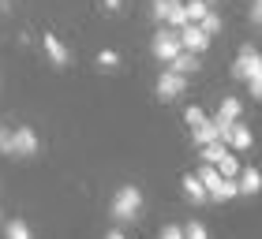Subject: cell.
Listing matches in <instances>:
<instances>
[{"label":"cell","mask_w":262,"mask_h":239,"mask_svg":"<svg viewBox=\"0 0 262 239\" xmlns=\"http://www.w3.org/2000/svg\"><path fill=\"white\" fill-rule=\"evenodd\" d=\"M139 213H142V190L139 187H120L113 195V221L116 224H131V221H139Z\"/></svg>","instance_id":"cell-1"},{"label":"cell","mask_w":262,"mask_h":239,"mask_svg":"<svg viewBox=\"0 0 262 239\" xmlns=\"http://www.w3.org/2000/svg\"><path fill=\"white\" fill-rule=\"evenodd\" d=\"M150 49H154V56H158L161 64H172V60L184 53L180 30H176V27H169V22H161V27H158V34H154V41H150Z\"/></svg>","instance_id":"cell-2"},{"label":"cell","mask_w":262,"mask_h":239,"mask_svg":"<svg viewBox=\"0 0 262 239\" xmlns=\"http://www.w3.org/2000/svg\"><path fill=\"white\" fill-rule=\"evenodd\" d=\"M258 71H262V53L255 45H240V56L232 60V79L247 82L251 75H258Z\"/></svg>","instance_id":"cell-3"},{"label":"cell","mask_w":262,"mask_h":239,"mask_svg":"<svg viewBox=\"0 0 262 239\" xmlns=\"http://www.w3.org/2000/svg\"><path fill=\"white\" fill-rule=\"evenodd\" d=\"M38 150H41V142H38V135H34V127H15L11 131L8 157H34Z\"/></svg>","instance_id":"cell-4"},{"label":"cell","mask_w":262,"mask_h":239,"mask_svg":"<svg viewBox=\"0 0 262 239\" xmlns=\"http://www.w3.org/2000/svg\"><path fill=\"white\" fill-rule=\"evenodd\" d=\"M154 19H158V27H161V22H169V27L180 30L184 22H187L184 0H154Z\"/></svg>","instance_id":"cell-5"},{"label":"cell","mask_w":262,"mask_h":239,"mask_svg":"<svg viewBox=\"0 0 262 239\" xmlns=\"http://www.w3.org/2000/svg\"><path fill=\"white\" fill-rule=\"evenodd\" d=\"M154 90H158V98L161 101H176V98H184V90H187V75H180V71H161V75H158V86H154Z\"/></svg>","instance_id":"cell-6"},{"label":"cell","mask_w":262,"mask_h":239,"mask_svg":"<svg viewBox=\"0 0 262 239\" xmlns=\"http://www.w3.org/2000/svg\"><path fill=\"white\" fill-rule=\"evenodd\" d=\"M180 41H184V49H191V53L202 56V53L210 49V41H213V38L199 27V22H184V27H180Z\"/></svg>","instance_id":"cell-7"},{"label":"cell","mask_w":262,"mask_h":239,"mask_svg":"<svg viewBox=\"0 0 262 239\" xmlns=\"http://www.w3.org/2000/svg\"><path fill=\"white\" fill-rule=\"evenodd\" d=\"M41 49L49 53V60H53L56 67H68V64H71V53H68V45H64L60 38H56V34H41Z\"/></svg>","instance_id":"cell-8"},{"label":"cell","mask_w":262,"mask_h":239,"mask_svg":"<svg viewBox=\"0 0 262 239\" xmlns=\"http://www.w3.org/2000/svg\"><path fill=\"white\" fill-rule=\"evenodd\" d=\"M225 142L240 153V150H251L255 135H251V127H247V124H240V119H236V124H229V131H225Z\"/></svg>","instance_id":"cell-9"},{"label":"cell","mask_w":262,"mask_h":239,"mask_svg":"<svg viewBox=\"0 0 262 239\" xmlns=\"http://www.w3.org/2000/svg\"><path fill=\"white\" fill-rule=\"evenodd\" d=\"M180 187H184V195H187V202H191V206H202V202H210V195H206V187H202L199 172H187V176L180 179Z\"/></svg>","instance_id":"cell-10"},{"label":"cell","mask_w":262,"mask_h":239,"mask_svg":"<svg viewBox=\"0 0 262 239\" xmlns=\"http://www.w3.org/2000/svg\"><path fill=\"white\" fill-rule=\"evenodd\" d=\"M240 112H244L240 98H221V109L213 112V124H236V119H240Z\"/></svg>","instance_id":"cell-11"},{"label":"cell","mask_w":262,"mask_h":239,"mask_svg":"<svg viewBox=\"0 0 262 239\" xmlns=\"http://www.w3.org/2000/svg\"><path fill=\"white\" fill-rule=\"evenodd\" d=\"M236 183H240V195H258L262 190V172L258 169H240Z\"/></svg>","instance_id":"cell-12"},{"label":"cell","mask_w":262,"mask_h":239,"mask_svg":"<svg viewBox=\"0 0 262 239\" xmlns=\"http://www.w3.org/2000/svg\"><path fill=\"white\" fill-rule=\"evenodd\" d=\"M191 138H195V146H206V142H217V138H221V127L213 124V119H206V124L191 127ZM221 142H225V138H221Z\"/></svg>","instance_id":"cell-13"},{"label":"cell","mask_w":262,"mask_h":239,"mask_svg":"<svg viewBox=\"0 0 262 239\" xmlns=\"http://www.w3.org/2000/svg\"><path fill=\"white\" fill-rule=\"evenodd\" d=\"M172 71H180V75H191V71H199V53H191V49H184L180 56L169 64Z\"/></svg>","instance_id":"cell-14"},{"label":"cell","mask_w":262,"mask_h":239,"mask_svg":"<svg viewBox=\"0 0 262 239\" xmlns=\"http://www.w3.org/2000/svg\"><path fill=\"white\" fill-rule=\"evenodd\" d=\"M187 8V22H202V15L210 11V0H184Z\"/></svg>","instance_id":"cell-15"},{"label":"cell","mask_w":262,"mask_h":239,"mask_svg":"<svg viewBox=\"0 0 262 239\" xmlns=\"http://www.w3.org/2000/svg\"><path fill=\"white\" fill-rule=\"evenodd\" d=\"M4 235H8V239H30V224L19 221V217H11L8 228H4Z\"/></svg>","instance_id":"cell-16"},{"label":"cell","mask_w":262,"mask_h":239,"mask_svg":"<svg viewBox=\"0 0 262 239\" xmlns=\"http://www.w3.org/2000/svg\"><path fill=\"white\" fill-rule=\"evenodd\" d=\"M199 27L206 30L210 38H217V34H221V15H217V11H213V8H210L206 15H202V22H199Z\"/></svg>","instance_id":"cell-17"},{"label":"cell","mask_w":262,"mask_h":239,"mask_svg":"<svg viewBox=\"0 0 262 239\" xmlns=\"http://www.w3.org/2000/svg\"><path fill=\"white\" fill-rule=\"evenodd\" d=\"M206 119H210V116L202 112L199 105H187V109H184V124H187V127H199V124H206Z\"/></svg>","instance_id":"cell-18"},{"label":"cell","mask_w":262,"mask_h":239,"mask_svg":"<svg viewBox=\"0 0 262 239\" xmlns=\"http://www.w3.org/2000/svg\"><path fill=\"white\" fill-rule=\"evenodd\" d=\"M184 239H210V232H206L202 221H187L184 224Z\"/></svg>","instance_id":"cell-19"},{"label":"cell","mask_w":262,"mask_h":239,"mask_svg":"<svg viewBox=\"0 0 262 239\" xmlns=\"http://www.w3.org/2000/svg\"><path fill=\"white\" fill-rule=\"evenodd\" d=\"M116 64H120V56H116L113 49H101V53H98V67H105V71H113Z\"/></svg>","instance_id":"cell-20"},{"label":"cell","mask_w":262,"mask_h":239,"mask_svg":"<svg viewBox=\"0 0 262 239\" xmlns=\"http://www.w3.org/2000/svg\"><path fill=\"white\" fill-rule=\"evenodd\" d=\"M158 239H184V224H165L158 232Z\"/></svg>","instance_id":"cell-21"},{"label":"cell","mask_w":262,"mask_h":239,"mask_svg":"<svg viewBox=\"0 0 262 239\" xmlns=\"http://www.w3.org/2000/svg\"><path fill=\"white\" fill-rule=\"evenodd\" d=\"M247 90H251V98H258V101H262V71L247 79Z\"/></svg>","instance_id":"cell-22"},{"label":"cell","mask_w":262,"mask_h":239,"mask_svg":"<svg viewBox=\"0 0 262 239\" xmlns=\"http://www.w3.org/2000/svg\"><path fill=\"white\" fill-rule=\"evenodd\" d=\"M247 15H251L255 27H262V0H251V8H247Z\"/></svg>","instance_id":"cell-23"},{"label":"cell","mask_w":262,"mask_h":239,"mask_svg":"<svg viewBox=\"0 0 262 239\" xmlns=\"http://www.w3.org/2000/svg\"><path fill=\"white\" fill-rule=\"evenodd\" d=\"M8 142H11V127L0 124V153H8Z\"/></svg>","instance_id":"cell-24"},{"label":"cell","mask_w":262,"mask_h":239,"mask_svg":"<svg viewBox=\"0 0 262 239\" xmlns=\"http://www.w3.org/2000/svg\"><path fill=\"white\" fill-rule=\"evenodd\" d=\"M105 239H127V235H124L120 228H113V232H105Z\"/></svg>","instance_id":"cell-25"},{"label":"cell","mask_w":262,"mask_h":239,"mask_svg":"<svg viewBox=\"0 0 262 239\" xmlns=\"http://www.w3.org/2000/svg\"><path fill=\"white\" fill-rule=\"evenodd\" d=\"M120 4H124V0H105V8H109V11H120Z\"/></svg>","instance_id":"cell-26"}]
</instances>
